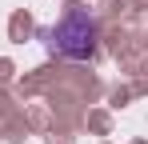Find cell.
Segmentation results:
<instances>
[{
  "label": "cell",
  "mask_w": 148,
  "mask_h": 144,
  "mask_svg": "<svg viewBox=\"0 0 148 144\" xmlns=\"http://www.w3.org/2000/svg\"><path fill=\"white\" fill-rule=\"evenodd\" d=\"M92 36H96V28H92V20H88V12H80V8H72L64 20L52 28L56 52H64V56H72V60L92 56Z\"/></svg>",
  "instance_id": "cell-1"
}]
</instances>
